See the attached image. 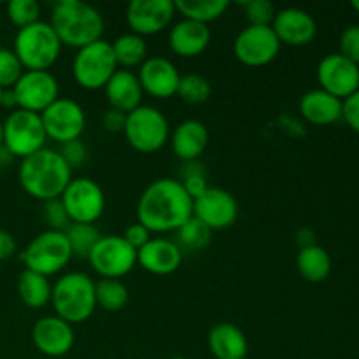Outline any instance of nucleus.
<instances>
[{
    "instance_id": "obj_1",
    "label": "nucleus",
    "mask_w": 359,
    "mask_h": 359,
    "mask_svg": "<svg viewBox=\"0 0 359 359\" xmlns=\"http://www.w3.org/2000/svg\"><path fill=\"white\" fill-rule=\"evenodd\" d=\"M191 216V196L174 177L153 181L137 202V219L151 233L177 231Z\"/></svg>"
},
{
    "instance_id": "obj_2",
    "label": "nucleus",
    "mask_w": 359,
    "mask_h": 359,
    "mask_svg": "<svg viewBox=\"0 0 359 359\" xmlns=\"http://www.w3.org/2000/svg\"><path fill=\"white\" fill-rule=\"evenodd\" d=\"M18 181L32 198L49 202L62 196L72 181V168L55 149L37 151L23 158L18 168Z\"/></svg>"
},
{
    "instance_id": "obj_3",
    "label": "nucleus",
    "mask_w": 359,
    "mask_h": 359,
    "mask_svg": "<svg viewBox=\"0 0 359 359\" xmlns=\"http://www.w3.org/2000/svg\"><path fill=\"white\" fill-rule=\"evenodd\" d=\"M49 25L62 46L81 49L102 41L105 21L95 6L79 0H60L53 6Z\"/></svg>"
},
{
    "instance_id": "obj_4",
    "label": "nucleus",
    "mask_w": 359,
    "mask_h": 359,
    "mask_svg": "<svg viewBox=\"0 0 359 359\" xmlns=\"http://www.w3.org/2000/svg\"><path fill=\"white\" fill-rule=\"evenodd\" d=\"M51 304L55 316L69 325H81L97 309L95 280L84 272H67L53 284Z\"/></svg>"
},
{
    "instance_id": "obj_5",
    "label": "nucleus",
    "mask_w": 359,
    "mask_h": 359,
    "mask_svg": "<svg viewBox=\"0 0 359 359\" xmlns=\"http://www.w3.org/2000/svg\"><path fill=\"white\" fill-rule=\"evenodd\" d=\"M62 48L49 21L41 20L18 30L13 51L25 70H49L60 58Z\"/></svg>"
},
{
    "instance_id": "obj_6",
    "label": "nucleus",
    "mask_w": 359,
    "mask_h": 359,
    "mask_svg": "<svg viewBox=\"0 0 359 359\" xmlns=\"http://www.w3.org/2000/svg\"><path fill=\"white\" fill-rule=\"evenodd\" d=\"M20 258L25 263V270L41 273L49 279L69 265L72 259V251H70L65 231L46 230L32 238Z\"/></svg>"
},
{
    "instance_id": "obj_7",
    "label": "nucleus",
    "mask_w": 359,
    "mask_h": 359,
    "mask_svg": "<svg viewBox=\"0 0 359 359\" xmlns=\"http://www.w3.org/2000/svg\"><path fill=\"white\" fill-rule=\"evenodd\" d=\"M123 133L133 149L142 154H153L170 139V125L160 109L153 105H140L126 114Z\"/></svg>"
},
{
    "instance_id": "obj_8",
    "label": "nucleus",
    "mask_w": 359,
    "mask_h": 359,
    "mask_svg": "<svg viewBox=\"0 0 359 359\" xmlns=\"http://www.w3.org/2000/svg\"><path fill=\"white\" fill-rule=\"evenodd\" d=\"M118 69L111 42L104 39L77 49L72 60L74 81L88 91L104 90Z\"/></svg>"
},
{
    "instance_id": "obj_9",
    "label": "nucleus",
    "mask_w": 359,
    "mask_h": 359,
    "mask_svg": "<svg viewBox=\"0 0 359 359\" xmlns=\"http://www.w3.org/2000/svg\"><path fill=\"white\" fill-rule=\"evenodd\" d=\"M4 125V144L2 146L13 154L14 158L30 156V154L37 153V151L44 149L46 135L44 125H42L41 114L35 112L23 111V109H16L11 111L7 116Z\"/></svg>"
},
{
    "instance_id": "obj_10",
    "label": "nucleus",
    "mask_w": 359,
    "mask_h": 359,
    "mask_svg": "<svg viewBox=\"0 0 359 359\" xmlns=\"http://www.w3.org/2000/svg\"><path fill=\"white\" fill-rule=\"evenodd\" d=\"M88 262L102 279H121L137 266V251L121 235H102Z\"/></svg>"
},
{
    "instance_id": "obj_11",
    "label": "nucleus",
    "mask_w": 359,
    "mask_h": 359,
    "mask_svg": "<svg viewBox=\"0 0 359 359\" xmlns=\"http://www.w3.org/2000/svg\"><path fill=\"white\" fill-rule=\"evenodd\" d=\"M70 223L95 224L105 210L104 189L90 177H72L60 196Z\"/></svg>"
},
{
    "instance_id": "obj_12",
    "label": "nucleus",
    "mask_w": 359,
    "mask_h": 359,
    "mask_svg": "<svg viewBox=\"0 0 359 359\" xmlns=\"http://www.w3.org/2000/svg\"><path fill=\"white\" fill-rule=\"evenodd\" d=\"M41 119L48 139L55 140L60 146L81 139L86 128L84 109L72 98L60 97L41 112Z\"/></svg>"
},
{
    "instance_id": "obj_13",
    "label": "nucleus",
    "mask_w": 359,
    "mask_h": 359,
    "mask_svg": "<svg viewBox=\"0 0 359 359\" xmlns=\"http://www.w3.org/2000/svg\"><path fill=\"white\" fill-rule=\"evenodd\" d=\"M18 109L41 114L60 98L58 79L49 70H25L13 88Z\"/></svg>"
},
{
    "instance_id": "obj_14",
    "label": "nucleus",
    "mask_w": 359,
    "mask_h": 359,
    "mask_svg": "<svg viewBox=\"0 0 359 359\" xmlns=\"http://www.w3.org/2000/svg\"><path fill=\"white\" fill-rule=\"evenodd\" d=\"M280 42L272 27H248L238 32L233 42V53L248 67H265L279 56Z\"/></svg>"
},
{
    "instance_id": "obj_15",
    "label": "nucleus",
    "mask_w": 359,
    "mask_h": 359,
    "mask_svg": "<svg viewBox=\"0 0 359 359\" xmlns=\"http://www.w3.org/2000/svg\"><path fill=\"white\" fill-rule=\"evenodd\" d=\"M238 203L230 191L221 188H207L205 193L193 200V217L202 221L212 231L226 230L235 224Z\"/></svg>"
},
{
    "instance_id": "obj_16",
    "label": "nucleus",
    "mask_w": 359,
    "mask_h": 359,
    "mask_svg": "<svg viewBox=\"0 0 359 359\" xmlns=\"http://www.w3.org/2000/svg\"><path fill=\"white\" fill-rule=\"evenodd\" d=\"M177 11L172 0H132L126 7V23L132 34L146 37L163 32Z\"/></svg>"
},
{
    "instance_id": "obj_17",
    "label": "nucleus",
    "mask_w": 359,
    "mask_h": 359,
    "mask_svg": "<svg viewBox=\"0 0 359 359\" xmlns=\"http://www.w3.org/2000/svg\"><path fill=\"white\" fill-rule=\"evenodd\" d=\"M318 81L321 90L346 100L359 90V65L344 58L340 53H332L319 62Z\"/></svg>"
},
{
    "instance_id": "obj_18",
    "label": "nucleus",
    "mask_w": 359,
    "mask_h": 359,
    "mask_svg": "<svg viewBox=\"0 0 359 359\" xmlns=\"http://www.w3.org/2000/svg\"><path fill=\"white\" fill-rule=\"evenodd\" d=\"M32 342L35 349L49 358H62L72 351L76 335L72 325L58 316H44L32 328Z\"/></svg>"
},
{
    "instance_id": "obj_19",
    "label": "nucleus",
    "mask_w": 359,
    "mask_h": 359,
    "mask_svg": "<svg viewBox=\"0 0 359 359\" xmlns=\"http://www.w3.org/2000/svg\"><path fill=\"white\" fill-rule=\"evenodd\" d=\"M273 34L279 39L280 46L302 48L311 44L318 35V23L305 9L300 7H284L277 11L272 23Z\"/></svg>"
},
{
    "instance_id": "obj_20",
    "label": "nucleus",
    "mask_w": 359,
    "mask_h": 359,
    "mask_svg": "<svg viewBox=\"0 0 359 359\" xmlns=\"http://www.w3.org/2000/svg\"><path fill=\"white\" fill-rule=\"evenodd\" d=\"M137 77L144 93L158 100L174 97L181 81L177 67L165 56H147L146 62L139 67Z\"/></svg>"
},
{
    "instance_id": "obj_21",
    "label": "nucleus",
    "mask_w": 359,
    "mask_h": 359,
    "mask_svg": "<svg viewBox=\"0 0 359 359\" xmlns=\"http://www.w3.org/2000/svg\"><path fill=\"white\" fill-rule=\"evenodd\" d=\"M182 251L168 238H151L137 251V265L153 276H170L181 266Z\"/></svg>"
},
{
    "instance_id": "obj_22",
    "label": "nucleus",
    "mask_w": 359,
    "mask_h": 359,
    "mask_svg": "<svg viewBox=\"0 0 359 359\" xmlns=\"http://www.w3.org/2000/svg\"><path fill=\"white\" fill-rule=\"evenodd\" d=\"M168 140L175 158L182 163H189V161H198V158L205 153L209 146V132L198 119H186L175 126Z\"/></svg>"
},
{
    "instance_id": "obj_23",
    "label": "nucleus",
    "mask_w": 359,
    "mask_h": 359,
    "mask_svg": "<svg viewBox=\"0 0 359 359\" xmlns=\"http://www.w3.org/2000/svg\"><path fill=\"white\" fill-rule=\"evenodd\" d=\"M209 25L196 23V21H177L168 34V46H170L172 53L181 58H196L209 48Z\"/></svg>"
},
{
    "instance_id": "obj_24",
    "label": "nucleus",
    "mask_w": 359,
    "mask_h": 359,
    "mask_svg": "<svg viewBox=\"0 0 359 359\" xmlns=\"http://www.w3.org/2000/svg\"><path fill=\"white\" fill-rule=\"evenodd\" d=\"M104 91L111 109L123 112V114H128L142 105L144 90L137 74H133L132 70H116L114 76L105 84Z\"/></svg>"
},
{
    "instance_id": "obj_25",
    "label": "nucleus",
    "mask_w": 359,
    "mask_h": 359,
    "mask_svg": "<svg viewBox=\"0 0 359 359\" xmlns=\"http://www.w3.org/2000/svg\"><path fill=\"white\" fill-rule=\"evenodd\" d=\"M298 111L302 118L316 126H328L342 119V100L328 91L311 90L298 102Z\"/></svg>"
},
{
    "instance_id": "obj_26",
    "label": "nucleus",
    "mask_w": 359,
    "mask_h": 359,
    "mask_svg": "<svg viewBox=\"0 0 359 359\" xmlns=\"http://www.w3.org/2000/svg\"><path fill=\"white\" fill-rule=\"evenodd\" d=\"M207 344L216 359H245L249 351L244 332L231 323L214 326L207 337Z\"/></svg>"
},
{
    "instance_id": "obj_27",
    "label": "nucleus",
    "mask_w": 359,
    "mask_h": 359,
    "mask_svg": "<svg viewBox=\"0 0 359 359\" xmlns=\"http://www.w3.org/2000/svg\"><path fill=\"white\" fill-rule=\"evenodd\" d=\"M297 269L302 279L312 284H319L328 279L332 273V258L321 245H309V248H302L298 252Z\"/></svg>"
},
{
    "instance_id": "obj_28",
    "label": "nucleus",
    "mask_w": 359,
    "mask_h": 359,
    "mask_svg": "<svg viewBox=\"0 0 359 359\" xmlns=\"http://www.w3.org/2000/svg\"><path fill=\"white\" fill-rule=\"evenodd\" d=\"M53 286L48 277L23 270L18 277V297L28 309H42L51 304Z\"/></svg>"
},
{
    "instance_id": "obj_29",
    "label": "nucleus",
    "mask_w": 359,
    "mask_h": 359,
    "mask_svg": "<svg viewBox=\"0 0 359 359\" xmlns=\"http://www.w3.org/2000/svg\"><path fill=\"white\" fill-rule=\"evenodd\" d=\"M112 53L118 67L128 70L133 67H140L147 60V44L146 39L137 34H123L111 42Z\"/></svg>"
},
{
    "instance_id": "obj_30",
    "label": "nucleus",
    "mask_w": 359,
    "mask_h": 359,
    "mask_svg": "<svg viewBox=\"0 0 359 359\" xmlns=\"http://www.w3.org/2000/svg\"><path fill=\"white\" fill-rule=\"evenodd\" d=\"M230 7L228 0H177L175 11L182 16V20L196 21V23L209 25L226 13Z\"/></svg>"
},
{
    "instance_id": "obj_31",
    "label": "nucleus",
    "mask_w": 359,
    "mask_h": 359,
    "mask_svg": "<svg viewBox=\"0 0 359 359\" xmlns=\"http://www.w3.org/2000/svg\"><path fill=\"white\" fill-rule=\"evenodd\" d=\"M97 307L107 312H119L128 304V287L119 279H100L95 283Z\"/></svg>"
},
{
    "instance_id": "obj_32",
    "label": "nucleus",
    "mask_w": 359,
    "mask_h": 359,
    "mask_svg": "<svg viewBox=\"0 0 359 359\" xmlns=\"http://www.w3.org/2000/svg\"><path fill=\"white\" fill-rule=\"evenodd\" d=\"M67 241H69L72 258H84L88 259L90 252L97 245V242L102 238L100 230L95 224H83L72 223L65 230Z\"/></svg>"
},
{
    "instance_id": "obj_33",
    "label": "nucleus",
    "mask_w": 359,
    "mask_h": 359,
    "mask_svg": "<svg viewBox=\"0 0 359 359\" xmlns=\"http://www.w3.org/2000/svg\"><path fill=\"white\" fill-rule=\"evenodd\" d=\"M212 88L207 77L200 74H186L181 76L177 86V97L189 105H202L210 98Z\"/></svg>"
},
{
    "instance_id": "obj_34",
    "label": "nucleus",
    "mask_w": 359,
    "mask_h": 359,
    "mask_svg": "<svg viewBox=\"0 0 359 359\" xmlns=\"http://www.w3.org/2000/svg\"><path fill=\"white\" fill-rule=\"evenodd\" d=\"M177 238L182 248L189 249V251H202L212 241V230L191 216L177 230Z\"/></svg>"
},
{
    "instance_id": "obj_35",
    "label": "nucleus",
    "mask_w": 359,
    "mask_h": 359,
    "mask_svg": "<svg viewBox=\"0 0 359 359\" xmlns=\"http://www.w3.org/2000/svg\"><path fill=\"white\" fill-rule=\"evenodd\" d=\"M6 13L11 23L20 30L41 21V6L35 0H11Z\"/></svg>"
},
{
    "instance_id": "obj_36",
    "label": "nucleus",
    "mask_w": 359,
    "mask_h": 359,
    "mask_svg": "<svg viewBox=\"0 0 359 359\" xmlns=\"http://www.w3.org/2000/svg\"><path fill=\"white\" fill-rule=\"evenodd\" d=\"M179 182H181L182 188L186 189V193L191 196V200H195L196 196L205 193L207 188H209L205 168H203L198 161L184 163V168H182V179H179Z\"/></svg>"
},
{
    "instance_id": "obj_37",
    "label": "nucleus",
    "mask_w": 359,
    "mask_h": 359,
    "mask_svg": "<svg viewBox=\"0 0 359 359\" xmlns=\"http://www.w3.org/2000/svg\"><path fill=\"white\" fill-rule=\"evenodd\" d=\"M25 69L20 63L13 49L0 48V88L13 90L14 84L23 76Z\"/></svg>"
},
{
    "instance_id": "obj_38",
    "label": "nucleus",
    "mask_w": 359,
    "mask_h": 359,
    "mask_svg": "<svg viewBox=\"0 0 359 359\" xmlns=\"http://www.w3.org/2000/svg\"><path fill=\"white\" fill-rule=\"evenodd\" d=\"M245 20L251 27H272L277 11L270 0H251L244 4Z\"/></svg>"
},
{
    "instance_id": "obj_39",
    "label": "nucleus",
    "mask_w": 359,
    "mask_h": 359,
    "mask_svg": "<svg viewBox=\"0 0 359 359\" xmlns=\"http://www.w3.org/2000/svg\"><path fill=\"white\" fill-rule=\"evenodd\" d=\"M44 221L48 224V230L55 231H65L72 224L60 198L44 202Z\"/></svg>"
},
{
    "instance_id": "obj_40",
    "label": "nucleus",
    "mask_w": 359,
    "mask_h": 359,
    "mask_svg": "<svg viewBox=\"0 0 359 359\" xmlns=\"http://www.w3.org/2000/svg\"><path fill=\"white\" fill-rule=\"evenodd\" d=\"M340 55L359 65V25H349L340 34Z\"/></svg>"
},
{
    "instance_id": "obj_41",
    "label": "nucleus",
    "mask_w": 359,
    "mask_h": 359,
    "mask_svg": "<svg viewBox=\"0 0 359 359\" xmlns=\"http://www.w3.org/2000/svg\"><path fill=\"white\" fill-rule=\"evenodd\" d=\"M58 153L62 154V158L65 160V163L69 165L72 170L74 168L83 167V165L88 161V149L81 139L72 140V142L62 144V149H60Z\"/></svg>"
},
{
    "instance_id": "obj_42",
    "label": "nucleus",
    "mask_w": 359,
    "mask_h": 359,
    "mask_svg": "<svg viewBox=\"0 0 359 359\" xmlns=\"http://www.w3.org/2000/svg\"><path fill=\"white\" fill-rule=\"evenodd\" d=\"M342 119L359 135V90L342 100Z\"/></svg>"
},
{
    "instance_id": "obj_43",
    "label": "nucleus",
    "mask_w": 359,
    "mask_h": 359,
    "mask_svg": "<svg viewBox=\"0 0 359 359\" xmlns=\"http://www.w3.org/2000/svg\"><path fill=\"white\" fill-rule=\"evenodd\" d=\"M151 231L147 230L146 226H142V224L139 223V221H137V223H133V224H130L128 228H126L125 230V233L121 235L123 238H125L126 242H128L130 245H132L133 249H135V251H139V249H142L144 245L147 244V242L151 241Z\"/></svg>"
},
{
    "instance_id": "obj_44",
    "label": "nucleus",
    "mask_w": 359,
    "mask_h": 359,
    "mask_svg": "<svg viewBox=\"0 0 359 359\" xmlns=\"http://www.w3.org/2000/svg\"><path fill=\"white\" fill-rule=\"evenodd\" d=\"M126 125V114L123 112L114 111V109H109L104 116H102V126H104L105 132L109 133H119L125 130Z\"/></svg>"
},
{
    "instance_id": "obj_45",
    "label": "nucleus",
    "mask_w": 359,
    "mask_h": 359,
    "mask_svg": "<svg viewBox=\"0 0 359 359\" xmlns=\"http://www.w3.org/2000/svg\"><path fill=\"white\" fill-rule=\"evenodd\" d=\"M16 252V241L13 235L6 230H0V262L13 258Z\"/></svg>"
},
{
    "instance_id": "obj_46",
    "label": "nucleus",
    "mask_w": 359,
    "mask_h": 359,
    "mask_svg": "<svg viewBox=\"0 0 359 359\" xmlns=\"http://www.w3.org/2000/svg\"><path fill=\"white\" fill-rule=\"evenodd\" d=\"M297 241L302 248H309V245H314L316 244V233L314 230L311 228H302L300 231L297 233Z\"/></svg>"
},
{
    "instance_id": "obj_47",
    "label": "nucleus",
    "mask_w": 359,
    "mask_h": 359,
    "mask_svg": "<svg viewBox=\"0 0 359 359\" xmlns=\"http://www.w3.org/2000/svg\"><path fill=\"white\" fill-rule=\"evenodd\" d=\"M2 107L13 109V111H16V109H18L16 95H14L13 90H4V95H2Z\"/></svg>"
},
{
    "instance_id": "obj_48",
    "label": "nucleus",
    "mask_w": 359,
    "mask_h": 359,
    "mask_svg": "<svg viewBox=\"0 0 359 359\" xmlns=\"http://www.w3.org/2000/svg\"><path fill=\"white\" fill-rule=\"evenodd\" d=\"M13 154L9 153V151L6 149V147H0V168H4V167H7V165L11 163V161H13Z\"/></svg>"
},
{
    "instance_id": "obj_49",
    "label": "nucleus",
    "mask_w": 359,
    "mask_h": 359,
    "mask_svg": "<svg viewBox=\"0 0 359 359\" xmlns=\"http://www.w3.org/2000/svg\"><path fill=\"white\" fill-rule=\"evenodd\" d=\"M2 144H4V125L2 121H0V147H2Z\"/></svg>"
},
{
    "instance_id": "obj_50",
    "label": "nucleus",
    "mask_w": 359,
    "mask_h": 359,
    "mask_svg": "<svg viewBox=\"0 0 359 359\" xmlns=\"http://www.w3.org/2000/svg\"><path fill=\"white\" fill-rule=\"evenodd\" d=\"M351 7H353L354 11H358V13H359V0H353V2H351Z\"/></svg>"
},
{
    "instance_id": "obj_51",
    "label": "nucleus",
    "mask_w": 359,
    "mask_h": 359,
    "mask_svg": "<svg viewBox=\"0 0 359 359\" xmlns=\"http://www.w3.org/2000/svg\"><path fill=\"white\" fill-rule=\"evenodd\" d=\"M2 95H4V90L0 88V107H2Z\"/></svg>"
},
{
    "instance_id": "obj_52",
    "label": "nucleus",
    "mask_w": 359,
    "mask_h": 359,
    "mask_svg": "<svg viewBox=\"0 0 359 359\" xmlns=\"http://www.w3.org/2000/svg\"><path fill=\"white\" fill-rule=\"evenodd\" d=\"M170 359H188V358H182V356H175V358H170Z\"/></svg>"
}]
</instances>
